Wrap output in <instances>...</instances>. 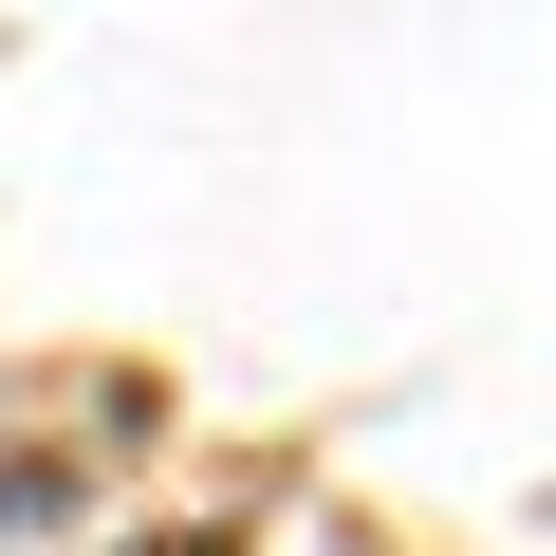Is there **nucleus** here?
<instances>
[{"label": "nucleus", "mask_w": 556, "mask_h": 556, "mask_svg": "<svg viewBox=\"0 0 556 556\" xmlns=\"http://www.w3.org/2000/svg\"><path fill=\"white\" fill-rule=\"evenodd\" d=\"M149 556H241V538H149Z\"/></svg>", "instance_id": "nucleus-1"}]
</instances>
